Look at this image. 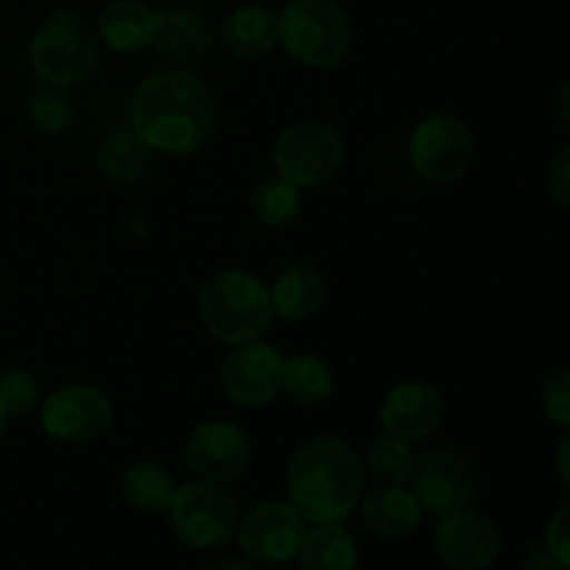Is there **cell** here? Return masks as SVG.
Here are the masks:
<instances>
[{
  "mask_svg": "<svg viewBox=\"0 0 570 570\" xmlns=\"http://www.w3.org/2000/svg\"><path fill=\"white\" fill-rule=\"evenodd\" d=\"M128 117L150 150L193 156L215 134L217 106L206 83L189 70H159L142 78Z\"/></svg>",
  "mask_w": 570,
  "mask_h": 570,
  "instance_id": "6da1fadb",
  "label": "cell"
},
{
  "mask_svg": "<svg viewBox=\"0 0 570 570\" xmlns=\"http://www.w3.org/2000/svg\"><path fill=\"white\" fill-rule=\"evenodd\" d=\"M365 493V462L343 438H315L287 465L289 504L306 523H343Z\"/></svg>",
  "mask_w": 570,
  "mask_h": 570,
  "instance_id": "7a4b0ae2",
  "label": "cell"
},
{
  "mask_svg": "<svg viewBox=\"0 0 570 570\" xmlns=\"http://www.w3.org/2000/svg\"><path fill=\"white\" fill-rule=\"evenodd\" d=\"M198 312L206 332L226 345L262 340L273 326L271 289L245 271L212 273L198 293Z\"/></svg>",
  "mask_w": 570,
  "mask_h": 570,
  "instance_id": "3957f363",
  "label": "cell"
},
{
  "mask_svg": "<svg viewBox=\"0 0 570 570\" xmlns=\"http://www.w3.org/2000/svg\"><path fill=\"white\" fill-rule=\"evenodd\" d=\"M354 42L351 17L337 0H289L278 14V45L298 65L337 67Z\"/></svg>",
  "mask_w": 570,
  "mask_h": 570,
  "instance_id": "277c9868",
  "label": "cell"
},
{
  "mask_svg": "<svg viewBox=\"0 0 570 570\" xmlns=\"http://www.w3.org/2000/svg\"><path fill=\"white\" fill-rule=\"evenodd\" d=\"M100 39L92 22L78 11H53L33 31L28 59L42 81L72 87L98 67Z\"/></svg>",
  "mask_w": 570,
  "mask_h": 570,
  "instance_id": "5b68a950",
  "label": "cell"
},
{
  "mask_svg": "<svg viewBox=\"0 0 570 570\" xmlns=\"http://www.w3.org/2000/svg\"><path fill=\"white\" fill-rule=\"evenodd\" d=\"M167 515L178 540L200 551L226 546L239 527L237 501L223 490V484L204 479L181 484L167 507Z\"/></svg>",
  "mask_w": 570,
  "mask_h": 570,
  "instance_id": "8992f818",
  "label": "cell"
},
{
  "mask_svg": "<svg viewBox=\"0 0 570 570\" xmlns=\"http://www.w3.org/2000/svg\"><path fill=\"white\" fill-rule=\"evenodd\" d=\"M343 137L328 122L301 120L284 128L273 145V165L284 181L301 189L321 187L340 170Z\"/></svg>",
  "mask_w": 570,
  "mask_h": 570,
  "instance_id": "52a82bcc",
  "label": "cell"
},
{
  "mask_svg": "<svg viewBox=\"0 0 570 570\" xmlns=\"http://www.w3.org/2000/svg\"><path fill=\"white\" fill-rule=\"evenodd\" d=\"M412 170L432 184L460 181L476 154V139L471 126L454 115H432L412 131L410 145Z\"/></svg>",
  "mask_w": 570,
  "mask_h": 570,
  "instance_id": "ba28073f",
  "label": "cell"
},
{
  "mask_svg": "<svg viewBox=\"0 0 570 570\" xmlns=\"http://www.w3.org/2000/svg\"><path fill=\"white\" fill-rule=\"evenodd\" d=\"M412 493L421 501L423 512L434 518L468 510L479 495V473L471 456L440 445L417 460L412 476Z\"/></svg>",
  "mask_w": 570,
  "mask_h": 570,
  "instance_id": "9c48e42d",
  "label": "cell"
},
{
  "mask_svg": "<svg viewBox=\"0 0 570 570\" xmlns=\"http://www.w3.org/2000/svg\"><path fill=\"white\" fill-rule=\"evenodd\" d=\"M234 538L248 560L259 566H282L298 557L306 521L289 501H262L239 518Z\"/></svg>",
  "mask_w": 570,
  "mask_h": 570,
  "instance_id": "30bf717a",
  "label": "cell"
},
{
  "mask_svg": "<svg viewBox=\"0 0 570 570\" xmlns=\"http://www.w3.org/2000/svg\"><path fill=\"white\" fill-rule=\"evenodd\" d=\"M42 429L61 443H92L109 432L115 404L95 384H67L45 399L39 412Z\"/></svg>",
  "mask_w": 570,
  "mask_h": 570,
  "instance_id": "8fae6325",
  "label": "cell"
},
{
  "mask_svg": "<svg viewBox=\"0 0 570 570\" xmlns=\"http://www.w3.org/2000/svg\"><path fill=\"white\" fill-rule=\"evenodd\" d=\"M250 438L239 423L206 421L189 432L184 445V462L195 479L228 484L243 476L250 465Z\"/></svg>",
  "mask_w": 570,
  "mask_h": 570,
  "instance_id": "7c38bea8",
  "label": "cell"
},
{
  "mask_svg": "<svg viewBox=\"0 0 570 570\" xmlns=\"http://www.w3.org/2000/svg\"><path fill=\"white\" fill-rule=\"evenodd\" d=\"M220 382L232 404L259 410L282 393L284 356L262 340L234 345L220 367Z\"/></svg>",
  "mask_w": 570,
  "mask_h": 570,
  "instance_id": "4fadbf2b",
  "label": "cell"
},
{
  "mask_svg": "<svg viewBox=\"0 0 570 570\" xmlns=\"http://www.w3.org/2000/svg\"><path fill=\"white\" fill-rule=\"evenodd\" d=\"M501 549L504 540L499 527L471 507L438 518L432 532L434 557L454 570H488L499 560Z\"/></svg>",
  "mask_w": 570,
  "mask_h": 570,
  "instance_id": "5bb4252c",
  "label": "cell"
},
{
  "mask_svg": "<svg viewBox=\"0 0 570 570\" xmlns=\"http://www.w3.org/2000/svg\"><path fill=\"white\" fill-rule=\"evenodd\" d=\"M379 417L384 432L415 443L438 432L445 417V399L434 384L401 382L384 395Z\"/></svg>",
  "mask_w": 570,
  "mask_h": 570,
  "instance_id": "9a60e30c",
  "label": "cell"
},
{
  "mask_svg": "<svg viewBox=\"0 0 570 570\" xmlns=\"http://www.w3.org/2000/svg\"><path fill=\"white\" fill-rule=\"evenodd\" d=\"M154 45L173 61H193L209 50L212 37L206 17L193 0H159L154 6Z\"/></svg>",
  "mask_w": 570,
  "mask_h": 570,
  "instance_id": "2e32d148",
  "label": "cell"
},
{
  "mask_svg": "<svg viewBox=\"0 0 570 570\" xmlns=\"http://www.w3.org/2000/svg\"><path fill=\"white\" fill-rule=\"evenodd\" d=\"M362 521L376 538L399 540L415 532L423 521V507L406 484H382L360 501Z\"/></svg>",
  "mask_w": 570,
  "mask_h": 570,
  "instance_id": "e0dca14e",
  "label": "cell"
},
{
  "mask_svg": "<svg viewBox=\"0 0 570 570\" xmlns=\"http://www.w3.org/2000/svg\"><path fill=\"white\" fill-rule=\"evenodd\" d=\"M154 6L145 0H115L98 17V39L115 53H139L154 45Z\"/></svg>",
  "mask_w": 570,
  "mask_h": 570,
  "instance_id": "ac0fdd59",
  "label": "cell"
},
{
  "mask_svg": "<svg viewBox=\"0 0 570 570\" xmlns=\"http://www.w3.org/2000/svg\"><path fill=\"white\" fill-rule=\"evenodd\" d=\"M271 298L273 312L282 321H309L326 304V278L312 265H289L273 282Z\"/></svg>",
  "mask_w": 570,
  "mask_h": 570,
  "instance_id": "d6986e66",
  "label": "cell"
},
{
  "mask_svg": "<svg viewBox=\"0 0 570 570\" xmlns=\"http://www.w3.org/2000/svg\"><path fill=\"white\" fill-rule=\"evenodd\" d=\"M223 42L234 59H262L278 45V14L267 6H239L223 22Z\"/></svg>",
  "mask_w": 570,
  "mask_h": 570,
  "instance_id": "ffe728a7",
  "label": "cell"
},
{
  "mask_svg": "<svg viewBox=\"0 0 570 570\" xmlns=\"http://www.w3.org/2000/svg\"><path fill=\"white\" fill-rule=\"evenodd\" d=\"M301 570H356L360 549L343 523H317L298 549Z\"/></svg>",
  "mask_w": 570,
  "mask_h": 570,
  "instance_id": "44dd1931",
  "label": "cell"
},
{
  "mask_svg": "<svg viewBox=\"0 0 570 570\" xmlns=\"http://www.w3.org/2000/svg\"><path fill=\"white\" fill-rule=\"evenodd\" d=\"M178 484L161 462L137 460L122 471L120 493L128 507L139 512H167Z\"/></svg>",
  "mask_w": 570,
  "mask_h": 570,
  "instance_id": "7402d4cb",
  "label": "cell"
},
{
  "mask_svg": "<svg viewBox=\"0 0 570 570\" xmlns=\"http://www.w3.org/2000/svg\"><path fill=\"white\" fill-rule=\"evenodd\" d=\"M150 148L134 128H115L106 134L98 150L100 176L115 184H134L148 173Z\"/></svg>",
  "mask_w": 570,
  "mask_h": 570,
  "instance_id": "603a6c76",
  "label": "cell"
},
{
  "mask_svg": "<svg viewBox=\"0 0 570 570\" xmlns=\"http://www.w3.org/2000/svg\"><path fill=\"white\" fill-rule=\"evenodd\" d=\"M301 209H304V189L284 181L282 176L262 178L250 193V212L262 226H289L301 215Z\"/></svg>",
  "mask_w": 570,
  "mask_h": 570,
  "instance_id": "cb8c5ba5",
  "label": "cell"
},
{
  "mask_svg": "<svg viewBox=\"0 0 570 570\" xmlns=\"http://www.w3.org/2000/svg\"><path fill=\"white\" fill-rule=\"evenodd\" d=\"M282 390H287L289 399L298 401V404L317 406L332 399L334 376L326 362L317 360V356L293 354L284 360Z\"/></svg>",
  "mask_w": 570,
  "mask_h": 570,
  "instance_id": "d4e9b609",
  "label": "cell"
},
{
  "mask_svg": "<svg viewBox=\"0 0 570 570\" xmlns=\"http://www.w3.org/2000/svg\"><path fill=\"white\" fill-rule=\"evenodd\" d=\"M365 465L382 484H410L412 476H415L417 456L412 451L410 440L384 432L373 440Z\"/></svg>",
  "mask_w": 570,
  "mask_h": 570,
  "instance_id": "484cf974",
  "label": "cell"
},
{
  "mask_svg": "<svg viewBox=\"0 0 570 570\" xmlns=\"http://www.w3.org/2000/svg\"><path fill=\"white\" fill-rule=\"evenodd\" d=\"M28 117H31L37 131L65 134L70 131L72 120H76V104H72L67 87L42 81L28 95Z\"/></svg>",
  "mask_w": 570,
  "mask_h": 570,
  "instance_id": "4316f807",
  "label": "cell"
},
{
  "mask_svg": "<svg viewBox=\"0 0 570 570\" xmlns=\"http://www.w3.org/2000/svg\"><path fill=\"white\" fill-rule=\"evenodd\" d=\"M39 404V382L33 373L22 367H9L0 373V406L9 417L31 415L33 406Z\"/></svg>",
  "mask_w": 570,
  "mask_h": 570,
  "instance_id": "83f0119b",
  "label": "cell"
},
{
  "mask_svg": "<svg viewBox=\"0 0 570 570\" xmlns=\"http://www.w3.org/2000/svg\"><path fill=\"white\" fill-rule=\"evenodd\" d=\"M540 404L551 423L570 429V367L546 379L543 390H540Z\"/></svg>",
  "mask_w": 570,
  "mask_h": 570,
  "instance_id": "f1b7e54d",
  "label": "cell"
},
{
  "mask_svg": "<svg viewBox=\"0 0 570 570\" xmlns=\"http://www.w3.org/2000/svg\"><path fill=\"white\" fill-rule=\"evenodd\" d=\"M546 546L570 570V501L557 507V512L551 515L549 529H546Z\"/></svg>",
  "mask_w": 570,
  "mask_h": 570,
  "instance_id": "f546056e",
  "label": "cell"
},
{
  "mask_svg": "<svg viewBox=\"0 0 570 570\" xmlns=\"http://www.w3.org/2000/svg\"><path fill=\"white\" fill-rule=\"evenodd\" d=\"M546 187L557 204L570 209V142L551 159L549 173H546Z\"/></svg>",
  "mask_w": 570,
  "mask_h": 570,
  "instance_id": "4dcf8cb0",
  "label": "cell"
},
{
  "mask_svg": "<svg viewBox=\"0 0 570 570\" xmlns=\"http://www.w3.org/2000/svg\"><path fill=\"white\" fill-rule=\"evenodd\" d=\"M521 570H568L557 560L554 554L549 551L546 540H534V543L527 546V554H523V566Z\"/></svg>",
  "mask_w": 570,
  "mask_h": 570,
  "instance_id": "1f68e13d",
  "label": "cell"
},
{
  "mask_svg": "<svg viewBox=\"0 0 570 570\" xmlns=\"http://www.w3.org/2000/svg\"><path fill=\"white\" fill-rule=\"evenodd\" d=\"M557 473H560L562 484L570 490V432L568 438L562 440L560 451H557Z\"/></svg>",
  "mask_w": 570,
  "mask_h": 570,
  "instance_id": "d6a6232c",
  "label": "cell"
},
{
  "mask_svg": "<svg viewBox=\"0 0 570 570\" xmlns=\"http://www.w3.org/2000/svg\"><path fill=\"white\" fill-rule=\"evenodd\" d=\"M557 109H560L562 122L570 128V78L560 87V95H557Z\"/></svg>",
  "mask_w": 570,
  "mask_h": 570,
  "instance_id": "836d02e7",
  "label": "cell"
},
{
  "mask_svg": "<svg viewBox=\"0 0 570 570\" xmlns=\"http://www.w3.org/2000/svg\"><path fill=\"white\" fill-rule=\"evenodd\" d=\"M200 570H256V568L239 560H217V562H209V566H204Z\"/></svg>",
  "mask_w": 570,
  "mask_h": 570,
  "instance_id": "e575fe53",
  "label": "cell"
},
{
  "mask_svg": "<svg viewBox=\"0 0 570 570\" xmlns=\"http://www.w3.org/2000/svg\"><path fill=\"white\" fill-rule=\"evenodd\" d=\"M6 421H9V415H6V410L0 406V438H3V432H6Z\"/></svg>",
  "mask_w": 570,
  "mask_h": 570,
  "instance_id": "d590c367",
  "label": "cell"
}]
</instances>
